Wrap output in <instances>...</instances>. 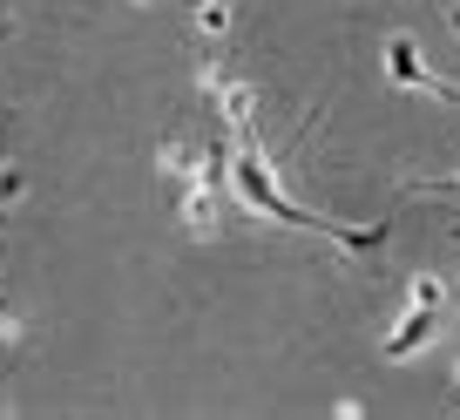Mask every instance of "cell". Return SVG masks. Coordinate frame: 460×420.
I'll return each mask as SVG.
<instances>
[{"label":"cell","instance_id":"2","mask_svg":"<svg viewBox=\"0 0 460 420\" xmlns=\"http://www.w3.org/2000/svg\"><path fill=\"white\" fill-rule=\"evenodd\" d=\"M217 95V116L230 122V136L237 143H258V95H251V82H230V75H203Z\"/></svg>","mask_w":460,"mask_h":420},{"label":"cell","instance_id":"8","mask_svg":"<svg viewBox=\"0 0 460 420\" xmlns=\"http://www.w3.org/2000/svg\"><path fill=\"white\" fill-rule=\"evenodd\" d=\"M21 197H28V170L0 163V210H7V203H21Z\"/></svg>","mask_w":460,"mask_h":420},{"label":"cell","instance_id":"3","mask_svg":"<svg viewBox=\"0 0 460 420\" xmlns=\"http://www.w3.org/2000/svg\"><path fill=\"white\" fill-rule=\"evenodd\" d=\"M433 339H440V312H433V305H406L400 326L386 333V360H413V353H427Z\"/></svg>","mask_w":460,"mask_h":420},{"label":"cell","instance_id":"7","mask_svg":"<svg viewBox=\"0 0 460 420\" xmlns=\"http://www.w3.org/2000/svg\"><path fill=\"white\" fill-rule=\"evenodd\" d=\"M406 305H433V312H440V305H447V285H440L433 272H420V278H413V291H406Z\"/></svg>","mask_w":460,"mask_h":420},{"label":"cell","instance_id":"4","mask_svg":"<svg viewBox=\"0 0 460 420\" xmlns=\"http://www.w3.org/2000/svg\"><path fill=\"white\" fill-rule=\"evenodd\" d=\"M386 75L400 88H433V68H427V55H420L413 41H406V34H393L386 41Z\"/></svg>","mask_w":460,"mask_h":420},{"label":"cell","instance_id":"5","mask_svg":"<svg viewBox=\"0 0 460 420\" xmlns=\"http://www.w3.org/2000/svg\"><path fill=\"white\" fill-rule=\"evenodd\" d=\"M183 224H190L197 237H210V231H217V190H210V176L183 183Z\"/></svg>","mask_w":460,"mask_h":420},{"label":"cell","instance_id":"1","mask_svg":"<svg viewBox=\"0 0 460 420\" xmlns=\"http://www.w3.org/2000/svg\"><path fill=\"white\" fill-rule=\"evenodd\" d=\"M224 183H230V197H237V210H251V218H264V224H291V231H332L339 245H352V251L379 245V224H373V231H339V224L298 210V203L278 190V170H271V156H264L258 143H237V149H230Z\"/></svg>","mask_w":460,"mask_h":420},{"label":"cell","instance_id":"6","mask_svg":"<svg viewBox=\"0 0 460 420\" xmlns=\"http://www.w3.org/2000/svg\"><path fill=\"white\" fill-rule=\"evenodd\" d=\"M197 34L203 41H224L230 34V0H197Z\"/></svg>","mask_w":460,"mask_h":420}]
</instances>
